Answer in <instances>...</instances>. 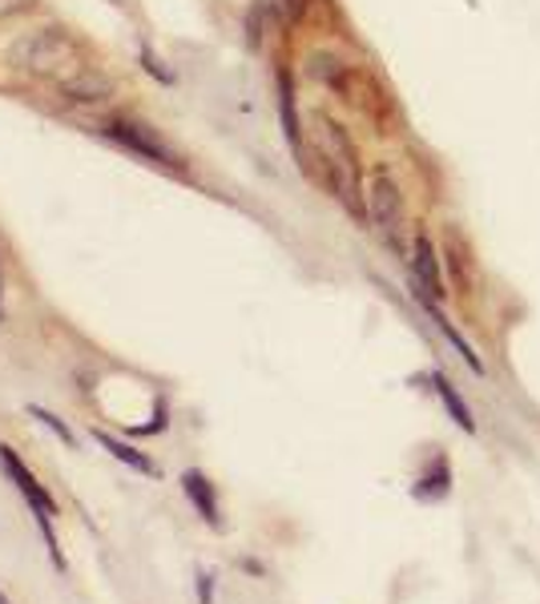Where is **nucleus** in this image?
Returning <instances> with one entry per match:
<instances>
[{
  "mask_svg": "<svg viewBox=\"0 0 540 604\" xmlns=\"http://www.w3.org/2000/svg\"><path fill=\"white\" fill-rule=\"evenodd\" d=\"M0 604H9V596H4V593H0Z\"/></svg>",
  "mask_w": 540,
  "mask_h": 604,
  "instance_id": "19",
  "label": "nucleus"
},
{
  "mask_svg": "<svg viewBox=\"0 0 540 604\" xmlns=\"http://www.w3.org/2000/svg\"><path fill=\"white\" fill-rule=\"evenodd\" d=\"M61 94L69 97V101H77V105H97V101H109V97H114V82L101 77L97 69H85L82 77L65 85Z\"/></svg>",
  "mask_w": 540,
  "mask_h": 604,
  "instance_id": "10",
  "label": "nucleus"
},
{
  "mask_svg": "<svg viewBox=\"0 0 540 604\" xmlns=\"http://www.w3.org/2000/svg\"><path fill=\"white\" fill-rule=\"evenodd\" d=\"M415 299H420V306L428 311V319L435 323V331H440V335H444L447 343H452V350H456L460 359H464V367H468L472 375H484V359L476 355V347H468V338H464V335L456 331V326L447 323V314L440 311V306H435V302L428 299V294H415Z\"/></svg>",
  "mask_w": 540,
  "mask_h": 604,
  "instance_id": "8",
  "label": "nucleus"
},
{
  "mask_svg": "<svg viewBox=\"0 0 540 604\" xmlns=\"http://www.w3.org/2000/svg\"><path fill=\"white\" fill-rule=\"evenodd\" d=\"M12 65L21 73L41 77V82H53L57 89H65V85L77 82L89 69L77 41L65 29H36V33L21 36L12 45Z\"/></svg>",
  "mask_w": 540,
  "mask_h": 604,
  "instance_id": "1",
  "label": "nucleus"
},
{
  "mask_svg": "<svg viewBox=\"0 0 540 604\" xmlns=\"http://www.w3.org/2000/svg\"><path fill=\"white\" fill-rule=\"evenodd\" d=\"M194 581H198V604H214V576L206 569L194 572Z\"/></svg>",
  "mask_w": 540,
  "mask_h": 604,
  "instance_id": "17",
  "label": "nucleus"
},
{
  "mask_svg": "<svg viewBox=\"0 0 540 604\" xmlns=\"http://www.w3.org/2000/svg\"><path fill=\"white\" fill-rule=\"evenodd\" d=\"M315 121H318V150H323V162H327L335 198L352 209L355 218H364V194H359V153H355V141L347 138V129H343L335 117L318 114Z\"/></svg>",
  "mask_w": 540,
  "mask_h": 604,
  "instance_id": "2",
  "label": "nucleus"
},
{
  "mask_svg": "<svg viewBox=\"0 0 540 604\" xmlns=\"http://www.w3.org/2000/svg\"><path fill=\"white\" fill-rule=\"evenodd\" d=\"M182 492H186V500L194 504L202 520L210 524L214 532H223V508H218V492H214L210 479L190 467V472H182Z\"/></svg>",
  "mask_w": 540,
  "mask_h": 604,
  "instance_id": "7",
  "label": "nucleus"
},
{
  "mask_svg": "<svg viewBox=\"0 0 540 604\" xmlns=\"http://www.w3.org/2000/svg\"><path fill=\"white\" fill-rule=\"evenodd\" d=\"M94 440L106 447L114 460H121L126 467H133V472H141V476H158V464H153L150 455L145 452H138V447H130V443H121V440H114L109 431H94Z\"/></svg>",
  "mask_w": 540,
  "mask_h": 604,
  "instance_id": "12",
  "label": "nucleus"
},
{
  "mask_svg": "<svg viewBox=\"0 0 540 604\" xmlns=\"http://www.w3.org/2000/svg\"><path fill=\"white\" fill-rule=\"evenodd\" d=\"M432 391L440 396V403H444V411L452 416V423H456L460 431H468V435H476V419H472L468 403L460 399V391L452 387V379H447L444 371H432Z\"/></svg>",
  "mask_w": 540,
  "mask_h": 604,
  "instance_id": "9",
  "label": "nucleus"
},
{
  "mask_svg": "<svg viewBox=\"0 0 540 604\" xmlns=\"http://www.w3.org/2000/svg\"><path fill=\"white\" fill-rule=\"evenodd\" d=\"M0 467L9 472V479L17 484V492L24 496L29 511L36 516V528H41V536H45V548H48V557H53V564L65 572V552H61L57 528H53V520H57V500H53V492H48L45 484H41L33 472H29V464H24L21 455L12 452L9 443H0Z\"/></svg>",
  "mask_w": 540,
  "mask_h": 604,
  "instance_id": "3",
  "label": "nucleus"
},
{
  "mask_svg": "<svg viewBox=\"0 0 540 604\" xmlns=\"http://www.w3.org/2000/svg\"><path fill=\"white\" fill-rule=\"evenodd\" d=\"M447 492H452V464H447V455H435L432 467L415 484V500H444Z\"/></svg>",
  "mask_w": 540,
  "mask_h": 604,
  "instance_id": "11",
  "label": "nucleus"
},
{
  "mask_svg": "<svg viewBox=\"0 0 540 604\" xmlns=\"http://www.w3.org/2000/svg\"><path fill=\"white\" fill-rule=\"evenodd\" d=\"M411 291L428 294L432 302L444 299V274H440V250L428 234H415V246H411Z\"/></svg>",
  "mask_w": 540,
  "mask_h": 604,
  "instance_id": "6",
  "label": "nucleus"
},
{
  "mask_svg": "<svg viewBox=\"0 0 540 604\" xmlns=\"http://www.w3.org/2000/svg\"><path fill=\"white\" fill-rule=\"evenodd\" d=\"M279 109H282V126H287V138H291L294 150H303V138H299V117H294V94H291V77L279 73Z\"/></svg>",
  "mask_w": 540,
  "mask_h": 604,
  "instance_id": "13",
  "label": "nucleus"
},
{
  "mask_svg": "<svg viewBox=\"0 0 540 604\" xmlns=\"http://www.w3.org/2000/svg\"><path fill=\"white\" fill-rule=\"evenodd\" d=\"M364 206H367V218L371 226L379 230V238L403 255L400 246V230H403V194H400V182L391 177V170H376V177L367 182V194H364Z\"/></svg>",
  "mask_w": 540,
  "mask_h": 604,
  "instance_id": "4",
  "label": "nucleus"
},
{
  "mask_svg": "<svg viewBox=\"0 0 540 604\" xmlns=\"http://www.w3.org/2000/svg\"><path fill=\"white\" fill-rule=\"evenodd\" d=\"M141 65H145V69H150L153 77H158V82H162V85H174V73H165V69H162V61L153 57L150 48H141Z\"/></svg>",
  "mask_w": 540,
  "mask_h": 604,
  "instance_id": "16",
  "label": "nucleus"
},
{
  "mask_svg": "<svg viewBox=\"0 0 540 604\" xmlns=\"http://www.w3.org/2000/svg\"><path fill=\"white\" fill-rule=\"evenodd\" d=\"M29 416H33L36 423H45V428L53 431V435H57L65 447H77V435L65 428V419H61V416H53V411H45V407H36V403H29Z\"/></svg>",
  "mask_w": 540,
  "mask_h": 604,
  "instance_id": "14",
  "label": "nucleus"
},
{
  "mask_svg": "<svg viewBox=\"0 0 540 604\" xmlns=\"http://www.w3.org/2000/svg\"><path fill=\"white\" fill-rule=\"evenodd\" d=\"M36 0H0V21H12V17H24V12H33Z\"/></svg>",
  "mask_w": 540,
  "mask_h": 604,
  "instance_id": "15",
  "label": "nucleus"
},
{
  "mask_svg": "<svg viewBox=\"0 0 540 604\" xmlns=\"http://www.w3.org/2000/svg\"><path fill=\"white\" fill-rule=\"evenodd\" d=\"M101 133H106L109 141H118L121 150L138 153L141 162H158V165H165V170H174L177 165V153L170 150V145L158 138V129H150L145 121H133V117H106V121H101Z\"/></svg>",
  "mask_w": 540,
  "mask_h": 604,
  "instance_id": "5",
  "label": "nucleus"
},
{
  "mask_svg": "<svg viewBox=\"0 0 540 604\" xmlns=\"http://www.w3.org/2000/svg\"><path fill=\"white\" fill-rule=\"evenodd\" d=\"M0 319H4V279H0Z\"/></svg>",
  "mask_w": 540,
  "mask_h": 604,
  "instance_id": "18",
  "label": "nucleus"
}]
</instances>
